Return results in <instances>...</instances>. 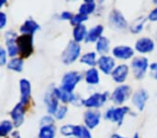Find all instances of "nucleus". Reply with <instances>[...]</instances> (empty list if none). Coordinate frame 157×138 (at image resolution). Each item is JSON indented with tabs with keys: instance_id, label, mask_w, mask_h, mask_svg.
I'll return each mask as SVG.
<instances>
[{
	"instance_id": "obj_43",
	"label": "nucleus",
	"mask_w": 157,
	"mask_h": 138,
	"mask_svg": "<svg viewBox=\"0 0 157 138\" xmlns=\"http://www.w3.org/2000/svg\"><path fill=\"white\" fill-rule=\"evenodd\" d=\"M8 2V0H0V7L3 8L6 6V3Z\"/></svg>"
},
{
	"instance_id": "obj_49",
	"label": "nucleus",
	"mask_w": 157,
	"mask_h": 138,
	"mask_svg": "<svg viewBox=\"0 0 157 138\" xmlns=\"http://www.w3.org/2000/svg\"><path fill=\"white\" fill-rule=\"evenodd\" d=\"M70 138H75V137H70Z\"/></svg>"
},
{
	"instance_id": "obj_36",
	"label": "nucleus",
	"mask_w": 157,
	"mask_h": 138,
	"mask_svg": "<svg viewBox=\"0 0 157 138\" xmlns=\"http://www.w3.org/2000/svg\"><path fill=\"white\" fill-rule=\"evenodd\" d=\"M8 56H9V55H8L7 50H6L5 48L0 49V65H1V66L7 65V64H8V61H7Z\"/></svg>"
},
{
	"instance_id": "obj_3",
	"label": "nucleus",
	"mask_w": 157,
	"mask_h": 138,
	"mask_svg": "<svg viewBox=\"0 0 157 138\" xmlns=\"http://www.w3.org/2000/svg\"><path fill=\"white\" fill-rule=\"evenodd\" d=\"M130 112V109L127 106H118V107H110L105 111V119L108 121H111L116 123L117 125H122L125 116Z\"/></svg>"
},
{
	"instance_id": "obj_29",
	"label": "nucleus",
	"mask_w": 157,
	"mask_h": 138,
	"mask_svg": "<svg viewBox=\"0 0 157 138\" xmlns=\"http://www.w3.org/2000/svg\"><path fill=\"white\" fill-rule=\"evenodd\" d=\"M74 137L75 138H92L90 129L85 125H75L74 127Z\"/></svg>"
},
{
	"instance_id": "obj_22",
	"label": "nucleus",
	"mask_w": 157,
	"mask_h": 138,
	"mask_svg": "<svg viewBox=\"0 0 157 138\" xmlns=\"http://www.w3.org/2000/svg\"><path fill=\"white\" fill-rule=\"evenodd\" d=\"M84 80L87 84L90 85H97L100 82V75H99V70L96 67L90 68L85 71L84 73Z\"/></svg>"
},
{
	"instance_id": "obj_13",
	"label": "nucleus",
	"mask_w": 157,
	"mask_h": 138,
	"mask_svg": "<svg viewBox=\"0 0 157 138\" xmlns=\"http://www.w3.org/2000/svg\"><path fill=\"white\" fill-rule=\"evenodd\" d=\"M97 66H98L99 70L105 75H112V73L116 67L115 58L109 56V55H100V57L98 58Z\"/></svg>"
},
{
	"instance_id": "obj_17",
	"label": "nucleus",
	"mask_w": 157,
	"mask_h": 138,
	"mask_svg": "<svg viewBox=\"0 0 157 138\" xmlns=\"http://www.w3.org/2000/svg\"><path fill=\"white\" fill-rule=\"evenodd\" d=\"M148 99V93L146 90L144 89H139L137 90L131 96V101H132V104L138 110L142 111L144 109L146 105V101Z\"/></svg>"
},
{
	"instance_id": "obj_33",
	"label": "nucleus",
	"mask_w": 157,
	"mask_h": 138,
	"mask_svg": "<svg viewBox=\"0 0 157 138\" xmlns=\"http://www.w3.org/2000/svg\"><path fill=\"white\" fill-rule=\"evenodd\" d=\"M74 127L75 125L72 124H65L60 127V134L65 137H74Z\"/></svg>"
},
{
	"instance_id": "obj_30",
	"label": "nucleus",
	"mask_w": 157,
	"mask_h": 138,
	"mask_svg": "<svg viewBox=\"0 0 157 138\" xmlns=\"http://www.w3.org/2000/svg\"><path fill=\"white\" fill-rule=\"evenodd\" d=\"M146 20H147V18H143V16L137 18V20H136L135 22L130 25V27H129L131 33L132 34H140L141 33L144 28V24H145Z\"/></svg>"
},
{
	"instance_id": "obj_27",
	"label": "nucleus",
	"mask_w": 157,
	"mask_h": 138,
	"mask_svg": "<svg viewBox=\"0 0 157 138\" xmlns=\"http://www.w3.org/2000/svg\"><path fill=\"white\" fill-rule=\"evenodd\" d=\"M14 127L15 126H14L12 121H9V120L1 121V123H0V136L2 138L8 137V136L13 132Z\"/></svg>"
},
{
	"instance_id": "obj_19",
	"label": "nucleus",
	"mask_w": 157,
	"mask_h": 138,
	"mask_svg": "<svg viewBox=\"0 0 157 138\" xmlns=\"http://www.w3.org/2000/svg\"><path fill=\"white\" fill-rule=\"evenodd\" d=\"M103 31H105V27L102 25H96V26L92 27L86 36L85 43H96L103 36Z\"/></svg>"
},
{
	"instance_id": "obj_35",
	"label": "nucleus",
	"mask_w": 157,
	"mask_h": 138,
	"mask_svg": "<svg viewBox=\"0 0 157 138\" xmlns=\"http://www.w3.org/2000/svg\"><path fill=\"white\" fill-rule=\"evenodd\" d=\"M55 123V118L51 114H48V116H44L43 118L41 119V126H45V125H54Z\"/></svg>"
},
{
	"instance_id": "obj_11",
	"label": "nucleus",
	"mask_w": 157,
	"mask_h": 138,
	"mask_svg": "<svg viewBox=\"0 0 157 138\" xmlns=\"http://www.w3.org/2000/svg\"><path fill=\"white\" fill-rule=\"evenodd\" d=\"M135 49L128 45H116L112 49V55L118 61H129L135 57Z\"/></svg>"
},
{
	"instance_id": "obj_47",
	"label": "nucleus",
	"mask_w": 157,
	"mask_h": 138,
	"mask_svg": "<svg viewBox=\"0 0 157 138\" xmlns=\"http://www.w3.org/2000/svg\"><path fill=\"white\" fill-rule=\"evenodd\" d=\"M103 1H105V0H99V2H103Z\"/></svg>"
},
{
	"instance_id": "obj_21",
	"label": "nucleus",
	"mask_w": 157,
	"mask_h": 138,
	"mask_svg": "<svg viewBox=\"0 0 157 138\" xmlns=\"http://www.w3.org/2000/svg\"><path fill=\"white\" fill-rule=\"evenodd\" d=\"M55 93H56L59 101L63 103V105H67V104H73L74 99H75V97H76V94L71 93V92H68V91L63 90V89L60 88V86L55 88Z\"/></svg>"
},
{
	"instance_id": "obj_39",
	"label": "nucleus",
	"mask_w": 157,
	"mask_h": 138,
	"mask_svg": "<svg viewBox=\"0 0 157 138\" xmlns=\"http://www.w3.org/2000/svg\"><path fill=\"white\" fill-rule=\"evenodd\" d=\"M8 18H7V14L5 12H0V29H3L7 25Z\"/></svg>"
},
{
	"instance_id": "obj_9",
	"label": "nucleus",
	"mask_w": 157,
	"mask_h": 138,
	"mask_svg": "<svg viewBox=\"0 0 157 138\" xmlns=\"http://www.w3.org/2000/svg\"><path fill=\"white\" fill-rule=\"evenodd\" d=\"M17 34L13 30H10L6 33V50L8 52L11 58L17 57L20 55V51H18V46L16 43V39H17Z\"/></svg>"
},
{
	"instance_id": "obj_12",
	"label": "nucleus",
	"mask_w": 157,
	"mask_h": 138,
	"mask_svg": "<svg viewBox=\"0 0 157 138\" xmlns=\"http://www.w3.org/2000/svg\"><path fill=\"white\" fill-rule=\"evenodd\" d=\"M84 124L90 129L96 128L101 120V112L97 109H87L84 112Z\"/></svg>"
},
{
	"instance_id": "obj_10",
	"label": "nucleus",
	"mask_w": 157,
	"mask_h": 138,
	"mask_svg": "<svg viewBox=\"0 0 157 138\" xmlns=\"http://www.w3.org/2000/svg\"><path fill=\"white\" fill-rule=\"evenodd\" d=\"M44 103L46 106V111L51 116H54L56 113L59 105V99L55 93V88H51L44 95Z\"/></svg>"
},
{
	"instance_id": "obj_24",
	"label": "nucleus",
	"mask_w": 157,
	"mask_h": 138,
	"mask_svg": "<svg viewBox=\"0 0 157 138\" xmlns=\"http://www.w3.org/2000/svg\"><path fill=\"white\" fill-rule=\"evenodd\" d=\"M98 58L97 57V52H94V51H90V52H87L85 54H83L80 58V61L82 64L86 66H90V68L96 67L97 64H98Z\"/></svg>"
},
{
	"instance_id": "obj_14",
	"label": "nucleus",
	"mask_w": 157,
	"mask_h": 138,
	"mask_svg": "<svg viewBox=\"0 0 157 138\" xmlns=\"http://www.w3.org/2000/svg\"><path fill=\"white\" fill-rule=\"evenodd\" d=\"M155 50V42L150 37H142L135 43V51L140 54H150Z\"/></svg>"
},
{
	"instance_id": "obj_7",
	"label": "nucleus",
	"mask_w": 157,
	"mask_h": 138,
	"mask_svg": "<svg viewBox=\"0 0 157 138\" xmlns=\"http://www.w3.org/2000/svg\"><path fill=\"white\" fill-rule=\"evenodd\" d=\"M111 98V95L109 94V92H103V93H94L90 97H87L86 99H84L83 106L86 107L87 109H97L101 108L105 103L108 101V99Z\"/></svg>"
},
{
	"instance_id": "obj_15",
	"label": "nucleus",
	"mask_w": 157,
	"mask_h": 138,
	"mask_svg": "<svg viewBox=\"0 0 157 138\" xmlns=\"http://www.w3.org/2000/svg\"><path fill=\"white\" fill-rule=\"evenodd\" d=\"M25 113H26V106L23 105L21 101L14 106V108L10 112V116H11L12 122H13L14 126L20 127L24 123Z\"/></svg>"
},
{
	"instance_id": "obj_18",
	"label": "nucleus",
	"mask_w": 157,
	"mask_h": 138,
	"mask_svg": "<svg viewBox=\"0 0 157 138\" xmlns=\"http://www.w3.org/2000/svg\"><path fill=\"white\" fill-rule=\"evenodd\" d=\"M20 91H21V103L23 105L27 106L29 105L31 99V84L29 80L22 79L20 81Z\"/></svg>"
},
{
	"instance_id": "obj_8",
	"label": "nucleus",
	"mask_w": 157,
	"mask_h": 138,
	"mask_svg": "<svg viewBox=\"0 0 157 138\" xmlns=\"http://www.w3.org/2000/svg\"><path fill=\"white\" fill-rule=\"evenodd\" d=\"M109 25L115 30H125L128 28V22L124 14L117 9H114L109 14Z\"/></svg>"
},
{
	"instance_id": "obj_37",
	"label": "nucleus",
	"mask_w": 157,
	"mask_h": 138,
	"mask_svg": "<svg viewBox=\"0 0 157 138\" xmlns=\"http://www.w3.org/2000/svg\"><path fill=\"white\" fill-rule=\"evenodd\" d=\"M73 15L74 14H72L70 11H63L60 13L59 18H60V20H63V21H69L70 22V21L72 20V18H73Z\"/></svg>"
},
{
	"instance_id": "obj_41",
	"label": "nucleus",
	"mask_w": 157,
	"mask_h": 138,
	"mask_svg": "<svg viewBox=\"0 0 157 138\" xmlns=\"http://www.w3.org/2000/svg\"><path fill=\"white\" fill-rule=\"evenodd\" d=\"M6 138H21L20 132H18V131H13L9 136H8V137H6Z\"/></svg>"
},
{
	"instance_id": "obj_6",
	"label": "nucleus",
	"mask_w": 157,
	"mask_h": 138,
	"mask_svg": "<svg viewBox=\"0 0 157 138\" xmlns=\"http://www.w3.org/2000/svg\"><path fill=\"white\" fill-rule=\"evenodd\" d=\"M132 96V90L130 85L127 84H120V86L115 89L111 94V101L116 106H123V104L126 103L129 97Z\"/></svg>"
},
{
	"instance_id": "obj_4",
	"label": "nucleus",
	"mask_w": 157,
	"mask_h": 138,
	"mask_svg": "<svg viewBox=\"0 0 157 138\" xmlns=\"http://www.w3.org/2000/svg\"><path fill=\"white\" fill-rule=\"evenodd\" d=\"M131 69L132 73L137 80H141L146 75L147 69H150V64L148 59L144 56H137L133 57L131 61Z\"/></svg>"
},
{
	"instance_id": "obj_23",
	"label": "nucleus",
	"mask_w": 157,
	"mask_h": 138,
	"mask_svg": "<svg viewBox=\"0 0 157 138\" xmlns=\"http://www.w3.org/2000/svg\"><path fill=\"white\" fill-rule=\"evenodd\" d=\"M87 27L84 24L78 25V26L73 27V31H72V37H73V40L78 43L82 41H85L86 36H87Z\"/></svg>"
},
{
	"instance_id": "obj_26",
	"label": "nucleus",
	"mask_w": 157,
	"mask_h": 138,
	"mask_svg": "<svg viewBox=\"0 0 157 138\" xmlns=\"http://www.w3.org/2000/svg\"><path fill=\"white\" fill-rule=\"evenodd\" d=\"M7 67L9 70L14 71V73H22L23 68H24V59L20 56L11 58L8 61Z\"/></svg>"
},
{
	"instance_id": "obj_46",
	"label": "nucleus",
	"mask_w": 157,
	"mask_h": 138,
	"mask_svg": "<svg viewBox=\"0 0 157 138\" xmlns=\"http://www.w3.org/2000/svg\"><path fill=\"white\" fill-rule=\"evenodd\" d=\"M153 3H154V5H156V6H157V0H153Z\"/></svg>"
},
{
	"instance_id": "obj_16",
	"label": "nucleus",
	"mask_w": 157,
	"mask_h": 138,
	"mask_svg": "<svg viewBox=\"0 0 157 138\" xmlns=\"http://www.w3.org/2000/svg\"><path fill=\"white\" fill-rule=\"evenodd\" d=\"M129 75V66L126 64H120L115 67V69L112 73L111 77L114 82L118 84H124V82L127 80Z\"/></svg>"
},
{
	"instance_id": "obj_32",
	"label": "nucleus",
	"mask_w": 157,
	"mask_h": 138,
	"mask_svg": "<svg viewBox=\"0 0 157 138\" xmlns=\"http://www.w3.org/2000/svg\"><path fill=\"white\" fill-rule=\"evenodd\" d=\"M87 20H88L87 15H84V14H81V13H76V14H74L72 20L70 21V24L73 27H75V26H78V25L84 24V22H86Z\"/></svg>"
},
{
	"instance_id": "obj_31",
	"label": "nucleus",
	"mask_w": 157,
	"mask_h": 138,
	"mask_svg": "<svg viewBox=\"0 0 157 138\" xmlns=\"http://www.w3.org/2000/svg\"><path fill=\"white\" fill-rule=\"evenodd\" d=\"M96 3L92 2V3H87V2H83L81 6H80V9H78V13L84 14V15H90V14H93L95 11H96Z\"/></svg>"
},
{
	"instance_id": "obj_28",
	"label": "nucleus",
	"mask_w": 157,
	"mask_h": 138,
	"mask_svg": "<svg viewBox=\"0 0 157 138\" xmlns=\"http://www.w3.org/2000/svg\"><path fill=\"white\" fill-rule=\"evenodd\" d=\"M55 136H56V127L54 125H45L40 127L39 138H55Z\"/></svg>"
},
{
	"instance_id": "obj_45",
	"label": "nucleus",
	"mask_w": 157,
	"mask_h": 138,
	"mask_svg": "<svg viewBox=\"0 0 157 138\" xmlns=\"http://www.w3.org/2000/svg\"><path fill=\"white\" fill-rule=\"evenodd\" d=\"M133 138H139V134L136 133V134H135V136H133Z\"/></svg>"
},
{
	"instance_id": "obj_1",
	"label": "nucleus",
	"mask_w": 157,
	"mask_h": 138,
	"mask_svg": "<svg viewBox=\"0 0 157 138\" xmlns=\"http://www.w3.org/2000/svg\"><path fill=\"white\" fill-rule=\"evenodd\" d=\"M81 45L80 43L75 42L74 40L68 42L67 46L61 54V61L65 65H71L75 63L78 58H81Z\"/></svg>"
},
{
	"instance_id": "obj_2",
	"label": "nucleus",
	"mask_w": 157,
	"mask_h": 138,
	"mask_svg": "<svg viewBox=\"0 0 157 138\" xmlns=\"http://www.w3.org/2000/svg\"><path fill=\"white\" fill-rule=\"evenodd\" d=\"M16 43L20 51V57L28 58L35 52L33 46V36L31 35H20L16 39Z\"/></svg>"
},
{
	"instance_id": "obj_42",
	"label": "nucleus",
	"mask_w": 157,
	"mask_h": 138,
	"mask_svg": "<svg viewBox=\"0 0 157 138\" xmlns=\"http://www.w3.org/2000/svg\"><path fill=\"white\" fill-rule=\"evenodd\" d=\"M111 138H127V137H124V136L120 135V134H113L111 136Z\"/></svg>"
},
{
	"instance_id": "obj_38",
	"label": "nucleus",
	"mask_w": 157,
	"mask_h": 138,
	"mask_svg": "<svg viewBox=\"0 0 157 138\" xmlns=\"http://www.w3.org/2000/svg\"><path fill=\"white\" fill-rule=\"evenodd\" d=\"M150 71H151V75H152L153 79L157 80V61H154V63L150 64Z\"/></svg>"
},
{
	"instance_id": "obj_20",
	"label": "nucleus",
	"mask_w": 157,
	"mask_h": 138,
	"mask_svg": "<svg viewBox=\"0 0 157 138\" xmlns=\"http://www.w3.org/2000/svg\"><path fill=\"white\" fill-rule=\"evenodd\" d=\"M38 30H40V25L38 24L36 21L28 18L22 24L20 27V33L21 35H31L33 36Z\"/></svg>"
},
{
	"instance_id": "obj_40",
	"label": "nucleus",
	"mask_w": 157,
	"mask_h": 138,
	"mask_svg": "<svg viewBox=\"0 0 157 138\" xmlns=\"http://www.w3.org/2000/svg\"><path fill=\"white\" fill-rule=\"evenodd\" d=\"M147 20L150 21V22H157V7L154 8V9L148 13Z\"/></svg>"
},
{
	"instance_id": "obj_34",
	"label": "nucleus",
	"mask_w": 157,
	"mask_h": 138,
	"mask_svg": "<svg viewBox=\"0 0 157 138\" xmlns=\"http://www.w3.org/2000/svg\"><path fill=\"white\" fill-rule=\"evenodd\" d=\"M67 113H68L67 105H60L58 107V109H57L56 113L54 114V118L56 119V120H63V119H65V116H67Z\"/></svg>"
},
{
	"instance_id": "obj_48",
	"label": "nucleus",
	"mask_w": 157,
	"mask_h": 138,
	"mask_svg": "<svg viewBox=\"0 0 157 138\" xmlns=\"http://www.w3.org/2000/svg\"><path fill=\"white\" fill-rule=\"evenodd\" d=\"M70 1H76V0H70Z\"/></svg>"
},
{
	"instance_id": "obj_5",
	"label": "nucleus",
	"mask_w": 157,
	"mask_h": 138,
	"mask_svg": "<svg viewBox=\"0 0 157 138\" xmlns=\"http://www.w3.org/2000/svg\"><path fill=\"white\" fill-rule=\"evenodd\" d=\"M82 79H83V76H82L81 73H78V71H68L63 76L60 88H63V90L68 91V92L73 93L76 85L81 82Z\"/></svg>"
},
{
	"instance_id": "obj_44",
	"label": "nucleus",
	"mask_w": 157,
	"mask_h": 138,
	"mask_svg": "<svg viewBox=\"0 0 157 138\" xmlns=\"http://www.w3.org/2000/svg\"><path fill=\"white\" fill-rule=\"evenodd\" d=\"M84 2H87V3H92V2H95V0H83Z\"/></svg>"
},
{
	"instance_id": "obj_25",
	"label": "nucleus",
	"mask_w": 157,
	"mask_h": 138,
	"mask_svg": "<svg viewBox=\"0 0 157 138\" xmlns=\"http://www.w3.org/2000/svg\"><path fill=\"white\" fill-rule=\"evenodd\" d=\"M110 40L105 36H102L98 41L96 42V52L100 55H107L110 51Z\"/></svg>"
}]
</instances>
